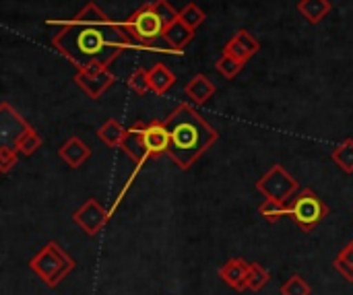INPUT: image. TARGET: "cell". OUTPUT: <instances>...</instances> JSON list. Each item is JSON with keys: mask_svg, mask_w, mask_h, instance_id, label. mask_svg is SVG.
Returning a JSON list of instances; mask_svg holds the SVG:
<instances>
[{"mask_svg": "<svg viewBox=\"0 0 353 295\" xmlns=\"http://www.w3.org/2000/svg\"><path fill=\"white\" fill-rule=\"evenodd\" d=\"M52 45L77 70L110 68L124 52L134 48L124 25L108 17L95 2L85 4L54 33Z\"/></svg>", "mask_w": 353, "mask_h": 295, "instance_id": "1", "label": "cell"}, {"mask_svg": "<svg viewBox=\"0 0 353 295\" xmlns=\"http://www.w3.org/2000/svg\"><path fill=\"white\" fill-rule=\"evenodd\" d=\"M163 122L170 130L168 155L180 170H190L219 139V132L188 103H180Z\"/></svg>", "mask_w": 353, "mask_h": 295, "instance_id": "2", "label": "cell"}, {"mask_svg": "<svg viewBox=\"0 0 353 295\" xmlns=\"http://www.w3.org/2000/svg\"><path fill=\"white\" fill-rule=\"evenodd\" d=\"M74 258L58 242H48L29 261V269L33 271V275H37L50 289L58 287L74 271Z\"/></svg>", "mask_w": 353, "mask_h": 295, "instance_id": "3", "label": "cell"}, {"mask_svg": "<svg viewBox=\"0 0 353 295\" xmlns=\"http://www.w3.org/2000/svg\"><path fill=\"white\" fill-rule=\"evenodd\" d=\"M122 25L134 48H155L157 39H163L165 23L161 21L155 2H147L139 6Z\"/></svg>", "mask_w": 353, "mask_h": 295, "instance_id": "4", "label": "cell"}, {"mask_svg": "<svg viewBox=\"0 0 353 295\" xmlns=\"http://www.w3.org/2000/svg\"><path fill=\"white\" fill-rule=\"evenodd\" d=\"M288 215L304 234H310L329 215V205L312 188H302L288 201Z\"/></svg>", "mask_w": 353, "mask_h": 295, "instance_id": "5", "label": "cell"}, {"mask_svg": "<svg viewBox=\"0 0 353 295\" xmlns=\"http://www.w3.org/2000/svg\"><path fill=\"white\" fill-rule=\"evenodd\" d=\"M256 190L265 199H275L281 203H288L296 192H298V180L283 167V165H273L259 182Z\"/></svg>", "mask_w": 353, "mask_h": 295, "instance_id": "6", "label": "cell"}, {"mask_svg": "<svg viewBox=\"0 0 353 295\" xmlns=\"http://www.w3.org/2000/svg\"><path fill=\"white\" fill-rule=\"evenodd\" d=\"M116 77L110 68H91V70H77L74 83L83 93L91 99H99L112 85Z\"/></svg>", "mask_w": 353, "mask_h": 295, "instance_id": "7", "label": "cell"}, {"mask_svg": "<svg viewBox=\"0 0 353 295\" xmlns=\"http://www.w3.org/2000/svg\"><path fill=\"white\" fill-rule=\"evenodd\" d=\"M108 219H110V211H108L103 205H99L95 199H87V201L83 203V207L77 209L74 215H72V221H74L87 236L99 234V232L105 227Z\"/></svg>", "mask_w": 353, "mask_h": 295, "instance_id": "8", "label": "cell"}, {"mask_svg": "<svg viewBox=\"0 0 353 295\" xmlns=\"http://www.w3.org/2000/svg\"><path fill=\"white\" fill-rule=\"evenodd\" d=\"M29 128L31 126L6 101H2V105H0V143L14 149L21 134Z\"/></svg>", "mask_w": 353, "mask_h": 295, "instance_id": "9", "label": "cell"}, {"mask_svg": "<svg viewBox=\"0 0 353 295\" xmlns=\"http://www.w3.org/2000/svg\"><path fill=\"white\" fill-rule=\"evenodd\" d=\"M145 122H134L130 128H126L124 132V139L120 143L118 149H122L139 167L149 159V153H147V145H145Z\"/></svg>", "mask_w": 353, "mask_h": 295, "instance_id": "10", "label": "cell"}, {"mask_svg": "<svg viewBox=\"0 0 353 295\" xmlns=\"http://www.w3.org/2000/svg\"><path fill=\"white\" fill-rule=\"evenodd\" d=\"M145 145H147L149 159H157L161 155H168V151H170V130H168L165 122L153 120V122H149L145 126Z\"/></svg>", "mask_w": 353, "mask_h": 295, "instance_id": "11", "label": "cell"}, {"mask_svg": "<svg viewBox=\"0 0 353 295\" xmlns=\"http://www.w3.org/2000/svg\"><path fill=\"white\" fill-rule=\"evenodd\" d=\"M248 269L250 263H246L244 258H230L217 273L221 277V281L232 287L234 292H246V277H248Z\"/></svg>", "mask_w": 353, "mask_h": 295, "instance_id": "12", "label": "cell"}, {"mask_svg": "<svg viewBox=\"0 0 353 295\" xmlns=\"http://www.w3.org/2000/svg\"><path fill=\"white\" fill-rule=\"evenodd\" d=\"M58 157L72 170L81 167L89 157H91V149L87 143H83L79 136H70L60 149H58Z\"/></svg>", "mask_w": 353, "mask_h": 295, "instance_id": "13", "label": "cell"}, {"mask_svg": "<svg viewBox=\"0 0 353 295\" xmlns=\"http://www.w3.org/2000/svg\"><path fill=\"white\" fill-rule=\"evenodd\" d=\"M192 37H194V31L188 25H184L180 19L163 29V41L165 45L174 50V54H182L184 48L192 41Z\"/></svg>", "mask_w": 353, "mask_h": 295, "instance_id": "14", "label": "cell"}, {"mask_svg": "<svg viewBox=\"0 0 353 295\" xmlns=\"http://www.w3.org/2000/svg\"><path fill=\"white\" fill-rule=\"evenodd\" d=\"M215 91H217L215 83H211V79L205 77V74L192 77V81H190V83L186 85V89H184V93H186L194 103H199V105L207 103V101L215 95Z\"/></svg>", "mask_w": 353, "mask_h": 295, "instance_id": "15", "label": "cell"}, {"mask_svg": "<svg viewBox=\"0 0 353 295\" xmlns=\"http://www.w3.org/2000/svg\"><path fill=\"white\" fill-rule=\"evenodd\" d=\"M176 83V74L161 62L153 64L149 68V85H151V91L157 93V95H163L172 89V85Z\"/></svg>", "mask_w": 353, "mask_h": 295, "instance_id": "16", "label": "cell"}, {"mask_svg": "<svg viewBox=\"0 0 353 295\" xmlns=\"http://www.w3.org/2000/svg\"><path fill=\"white\" fill-rule=\"evenodd\" d=\"M331 8H333L331 6V0H300L298 2V10L312 25L321 23L331 12Z\"/></svg>", "mask_w": 353, "mask_h": 295, "instance_id": "17", "label": "cell"}, {"mask_svg": "<svg viewBox=\"0 0 353 295\" xmlns=\"http://www.w3.org/2000/svg\"><path fill=\"white\" fill-rule=\"evenodd\" d=\"M124 132H126V128H124L118 120L110 118V120H105V122L97 128V139H99L105 147L116 149V147H120V143H122V139H124Z\"/></svg>", "mask_w": 353, "mask_h": 295, "instance_id": "18", "label": "cell"}, {"mask_svg": "<svg viewBox=\"0 0 353 295\" xmlns=\"http://www.w3.org/2000/svg\"><path fill=\"white\" fill-rule=\"evenodd\" d=\"M333 267L345 281L353 283V240L339 250V254L333 261Z\"/></svg>", "mask_w": 353, "mask_h": 295, "instance_id": "19", "label": "cell"}, {"mask_svg": "<svg viewBox=\"0 0 353 295\" xmlns=\"http://www.w3.org/2000/svg\"><path fill=\"white\" fill-rule=\"evenodd\" d=\"M331 159L345 172L353 174V139H345L331 151Z\"/></svg>", "mask_w": 353, "mask_h": 295, "instance_id": "20", "label": "cell"}, {"mask_svg": "<svg viewBox=\"0 0 353 295\" xmlns=\"http://www.w3.org/2000/svg\"><path fill=\"white\" fill-rule=\"evenodd\" d=\"M269 281H271V273H269L263 265L250 263L248 277H246V287H248V292H254V294H256V292L265 289Z\"/></svg>", "mask_w": 353, "mask_h": 295, "instance_id": "21", "label": "cell"}, {"mask_svg": "<svg viewBox=\"0 0 353 295\" xmlns=\"http://www.w3.org/2000/svg\"><path fill=\"white\" fill-rule=\"evenodd\" d=\"M259 213L265 221L277 223L283 215H288V203H281L275 199H265V203L259 207Z\"/></svg>", "mask_w": 353, "mask_h": 295, "instance_id": "22", "label": "cell"}, {"mask_svg": "<svg viewBox=\"0 0 353 295\" xmlns=\"http://www.w3.org/2000/svg\"><path fill=\"white\" fill-rule=\"evenodd\" d=\"M180 21H182L184 25H188L192 31H196V29L207 21V14H205V10H203L199 4L188 2V4L180 10Z\"/></svg>", "mask_w": 353, "mask_h": 295, "instance_id": "23", "label": "cell"}, {"mask_svg": "<svg viewBox=\"0 0 353 295\" xmlns=\"http://www.w3.org/2000/svg\"><path fill=\"white\" fill-rule=\"evenodd\" d=\"M41 136H39V132L37 130H33V128H29V130H25L23 134H21V139L17 141V151L21 153V155H25V157H29V155H33L39 147H41Z\"/></svg>", "mask_w": 353, "mask_h": 295, "instance_id": "24", "label": "cell"}, {"mask_svg": "<svg viewBox=\"0 0 353 295\" xmlns=\"http://www.w3.org/2000/svg\"><path fill=\"white\" fill-rule=\"evenodd\" d=\"M215 66H217V70H219L225 79H234V77H238L240 70L244 68V62L236 60V58L230 56V54H221Z\"/></svg>", "mask_w": 353, "mask_h": 295, "instance_id": "25", "label": "cell"}, {"mask_svg": "<svg viewBox=\"0 0 353 295\" xmlns=\"http://www.w3.org/2000/svg\"><path fill=\"white\" fill-rule=\"evenodd\" d=\"M312 287L306 283V279L302 275H294L290 277L283 285H281V295H310Z\"/></svg>", "mask_w": 353, "mask_h": 295, "instance_id": "26", "label": "cell"}, {"mask_svg": "<svg viewBox=\"0 0 353 295\" xmlns=\"http://www.w3.org/2000/svg\"><path fill=\"white\" fill-rule=\"evenodd\" d=\"M128 87H130L137 95H145L147 91H151V85H149V70H147V68H137V70H132V74L128 77Z\"/></svg>", "mask_w": 353, "mask_h": 295, "instance_id": "27", "label": "cell"}, {"mask_svg": "<svg viewBox=\"0 0 353 295\" xmlns=\"http://www.w3.org/2000/svg\"><path fill=\"white\" fill-rule=\"evenodd\" d=\"M223 54H230V56H234L236 60H240V62H244V64H246V62L252 58V54H250V52H248V50H246V48L240 43V39H238L236 35H234V37H232V39L225 43V48H223Z\"/></svg>", "mask_w": 353, "mask_h": 295, "instance_id": "28", "label": "cell"}, {"mask_svg": "<svg viewBox=\"0 0 353 295\" xmlns=\"http://www.w3.org/2000/svg\"><path fill=\"white\" fill-rule=\"evenodd\" d=\"M19 155H21V153H19L17 149L2 145V147H0V172H2V174H8V172L17 165Z\"/></svg>", "mask_w": 353, "mask_h": 295, "instance_id": "29", "label": "cell"}, {"mask_svg": "<svg viewBox=\"0 0 353 295\" xmlns=\"http://www.w3.org/2000/svg\"><path fill=\"white\" fill-rule=\"evenodd\" d=\"M153 2H155V8H157V12H159L161 21L165 23V27L180 19V10H176L168 0H153Z\"/></svg>", "mask_w": 353, "mask_h": 295, "instance_id": "30", "label": "cell"}]
</instances>
